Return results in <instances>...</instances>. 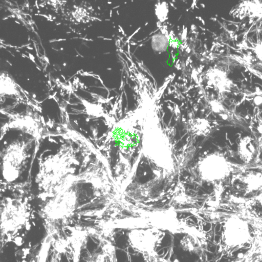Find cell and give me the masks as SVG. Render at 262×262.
<instances>
[{
	"instance_id": "9c48e42d",
	"label": "cell",
	"mask_w": 262,
	"mask_h": 262,
	"mask_svg": "<svg viewBox=\"0 0 262 262\" xmlns=\"http://www.w3.org/2000/svg\"><path fill=\"white\" fill-rule=\"evenodd\" d=\"M256 151L254 141L251 138L246 137L240 141L238 146L239 155L245 162L250 163L253 159Z\"/></svg>"
},
{
	"instance_id": "52a82bcc",
	"label": "cell",
	"mask_w": 262,
	"mask_h": 262,
	"mask_svg": "<svg viewBox=\"0 0 262 262\" xmlns=\"http://www.w3.org/2000/svg\"><path fill=\"white\" fill-rule=\"evenodd\" d=\"M247 221L238 216H231L226 221L223 234V251L232 253L252 242Z\"/></svg>"
},
{
	"instance_id": "ba28073f",
	"label": "cell",
	"mask_w": 262,
	"mask_h": 262,
	"mask_svg": "<svg viewBox=\"0 0 262 262\" xmlns=\"http://www.w3.org/2000/svg\"><path fill=\"white\" fill-rule=\"evenodd\" d=\"M200 176L205 181L216 184L227 179L232 171V166L227 159L220 154L206 156L198 167Z\"/></svg>"
},
{
	"instance_id": "30bf717a",
	"label": "cell",
	"mask_w": 262,
	"mask_h": 262,
	"mask_svg": "<svg viewBox=\"0 0 262 262\" xmlns=\"http://www.w3.org/2000/svg\"><path fill=\"white\" fill-rule=\"evenodd\" d=\"M61 253L56 250L51 257L50 262H61Z\"/></svg>"
},
{
	"instance_id": "8fae6325",
	"label": "cell",
	"mask_w": 262,
	"mask_h": 262,
	"mask_svg": "<svg viewBox=\"0 0 262 262\" xmlns=\"http://www.w3.org/2000/svg\"><path fill=\"white\" fill-rule=\"evenodd\" d=\"M254 103L256 105H260L262 104V97L260 96H257L254 99Z\"/></svg>"
},
{
	"instance_id": "5b68a950",
	"label": "cell",
	"mask_w": 262,
	"mask_h": 262,
	"mask_svg": "<svg viewBox=\"0 0 262 262\" xmlns=\"http://www.w3.org/2000/svg\"><path fill=\"white\" fill-rule=\"evenodd\" d=\"M33 143L35 141L32 138L18 139L2 150V171L5 182L12 183L19 178L31 157L29 151Z\"/></svg>"
},
{
	"instance_id": "6da1fadb",
	"label": "cell",
	"mask_w": 262,
	"mask_h": 262,
	"mask_svg": "<svg viewBox=\"0 0 262 262\" xmlns=\"http://www.w3.org/2000/svg\"><path fill=\"white\" fill-rule=\"evenodd\" d=\"M77 152L72 141L68 140L55 155L45 160L38 159L39 170L35 181L39 191L38 199L45 202L62 190L69 177L75 173L79 165Z\"/></svg>"
},
{
	"instance_id": "3957f363",
	"label": "cell",
	"mask_w": 262,
	"mask_h": 262,
	"mask_svg": "<svg viewBox=\"0 0 262 262\" xmlns=\"http://www.w3.org/2000/svg\"><path fill=\"white\" fill-rule=\"evenodd\" d=\"M33 194L15 193L13 198L4 196L1 201V243L12 241L20 231L30 225Z\"/></svg>"
},
{
	"instance_id": "7c38bea8",
	"label": "cell",
	"mask_w": 262,
	"mask_h": 262,
	"mask_svg": "<svg viewBox=\"0 0 262 262\" xmlns=\"http://www.w3.org/2000/svg\"><path fill=\"white\" fill-rule=\"evenodd\" d=\"M261 252H260V254H261V259H262V249H261Z\"/></svg>"
},
{
	"instance_id": "8992f818",
	"label": "cell",
	"mask_w": 262,
	"mask_h": 262,
	"mask_svg": "<svg viewBox=\"0 0 262 262\" xmlns=\"http://www.w3.org/2000/svg\"><path fill=\"white\" fill-rule=\"evenodd\" d=\"M144 156L158 166L172 170V152L166 136L158 125L144 128L142 139Z\"/></svg>"
},
{
	"instance_id": "7a4b0ae2",
	"label": "cell",
	"mask_w": 262,
	"mask_h": 262,
	"mask_svg": "<svg viewBox=\"0 0 262 262\" xmlns=\"http://www.w3.org/2000/svg\"><path fill=\"white\" fill-rule=\"evenodd\" d=\"M79 185L64 188L53 198L43 202L38 211L47 233L59 235L58 225H65L76 214L79 206L81 190Z\"/></svg>"
},
{
	"instance_id": "277c9868",
	"label": "cell",
	"mask_w": 262,
	"mask_h": 262,
	"mask_svg": "<svg viewBox=\"0 0 262 262\" xmlns=\"http://www.w3.org/2000/svg\"><path fill=\"white\" fill-rule=\"evenodd\" d=\"M2 114L8 117L9 120L1 128V140L9 130L15 129L32 137L35 141L36 149H38L43 139L52 137V132L48 128L45 118L37 112L28 107L26 112L21 113H10L3 109Z\"/></svg>"
},
{
	"instance_id": "4fadbf2b",
	"label": "cell",
	"mask_w": 262,
	"mask_h": 262,
	"mask_svg": "<svg viewBox=\"0 0 262 262\" xmlns=\"http://www.w3.org/2000/svg\"><path fill=\"white\" fill-rule=\"evenodd\" d=\"M112 4V3H111V2H108V4Z\"/></svg>"
}]
</instances>
